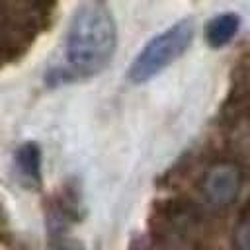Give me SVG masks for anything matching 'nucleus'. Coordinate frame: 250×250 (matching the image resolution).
Returning a JSON list of instances; mask_svg holds the SVG:
<instances>
[{"label":"nucleus","instance_id":"f257e3e1","mask_svg":"<svg viewBox=\"0 0 250 250\" xmlns=\"http://www.w3.org/2000/svg\"><path fill=\"white\" fill-rule=\"evenodd\" d=\"M117 45L115 21L102 2H84L76 8L64 37L66 72L74 78H90L111 61Z\"/></svg>","mask_w":250,"mask_h":250},{"label":"nucleus","instance_id":"f03ea898","mask_svg":"<svg viewBox=\"0 0 250 250\" xmlns=\"http://www.w3.org/2000/svg\"><path fill=\"white\" fill-rule=\"evenodd\" d=\"M193 31H195L193 21L186 18L172 23L168 29L160 31L158 35H154L131 62L127 72L129 80L133 84H143L154 78L166 66H170L176 59H180L188 51L193 39Z\"/></svg>","mask_w":250,"mask_h":250},{"label":"nucleus","instance_id":"7ed1b4c3","mask_svg":"<svg viewBox=\"0 0 250 250\" xmlns=\"http://www.w3.org/2000/svg\"><path fill=\"white\" fill-rule=\"evenodd\" d=\"M201 213L186 201H166L154 215V229L172 250H201L205 230Z\"/></svg>","mask_w":250,"mask_h":250},{"label":"nucleus","instance_id":"20e7f679","mask_svg":"<svg viewBox=\"0 0 250 250\" xmlns=\"http://www.w3.org/2000/svg\"><path fill=\"white\" fill-rule=\"evenodd\" d=\"M39 6L0 4V57H12L14 51L31 43L37 33Z\"/></svg>","mask_w":250,"mask_h":250},{"label":"nucleus","instance_id":"39448f33","mask_svg":"<svg viewBox=\"0 0 250 250\" xmlns=\"http://www.w3.org/2000/svg\"><path fill=\"white\" fill-rule=\"evenodd\" d=\"M242 186L240 166L232 160H219L211 164L201 178V195L211 207H227L230 205Z\"/></svg>","mask_w":250,"mask_h":250},{"label":"nucleus","instance_id":"423d86ee","mask_svg":"<svg viewBox=\"0 0 250 250\" xmlns=\"http://www.w3.org/2000/svg\"><path fill=\"white\" fill-rule=\"evenodd\" d=\"M238 25H240V20L234 12H223V14H217L215 18L209 20V23L205 25V41L213 47V49H219V47H225L238 31Z\"/></svg>","mask_w":250,"mask_h":250},{"label":"nucleus","instance_id":"0eeeda50","mask_svg":"<svg viewBox=\"0 0 250 250\" xmlns=\"http://www.w3.org/2000/svg\"><path fill=\"white\" fill-rule=\"evenodd\" d=\"M16 164H18V170L27 180H31L35 184L41 180V152L35 143H25L18 148Z\"/></svg>","mask_w":250,"mask_h":250},{"label":"nucleus","instance_id":"6e6552de","mask_svg":"<svg viewBox=\"0 0 250 250\" xmlns=\"http://www.w3.org/2000/svg\"><path fill=\"white\" fill-rule=\"evenodd\" d=\"M51 250H84V246L74 236L66 234L64 229L53 221V227H51Z\"/></svg>","mask_w":250,"mask_h":250},{"label":"nucleus","instance_id":"1a4fd4ad","mask_svg":"<svg viewBox=\"0 0 250 250\" xmlns=\"http://www.w3.org/2000/svg\"><path fill=\"white\" fill-rule=\"evenodd\" d=\"M232 242H234V250H250V207L240 215L234 227Z\"/></svg>","mask_w":250,"mask_h":250}]
</instances>
